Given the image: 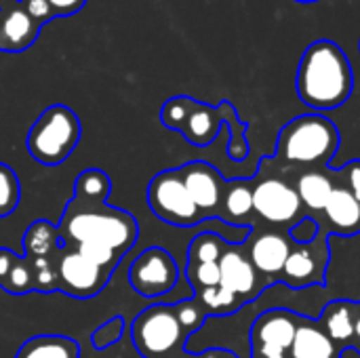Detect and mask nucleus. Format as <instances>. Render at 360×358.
Returning a JSON list of instances; mask_svg holds the SVG:
<instances>
[{"mask_svg": "<svg viewBox=\"0 0 360 358\" xmlns=\"http://www.w3.org/2000/svg\"><path fill=\"white\" fill-rule=\"evenodd\" d=\"M224 120H226V118H224V108H221V103H219L217 108H213V106H209V103L196 101V106H194V110L190 112V116H188V120H186L181 133H184V137H186L190 143H194V146H209V143L217 137V133H219Z\"/></svg>", "mask_w": 360, "mask_h": 358, "instance_id": "obj_20", "label": "nucleus"}, {"mask_svg": "<svg viewBox=\"0 0 360 358\" xmlns=\"http://www.w3.org/2000/svg\"><path fill=\"white\" fill-rule=\"evenodd\" d=\"M300 314L287 308H272L262 312L251 327V352L253 358H287Z\"/></svg>", "mask_w": 360, "mask_h": 358, "instance_id": "obj_9", "label": "nucleus"}, {"mask_svg": "<svg viewBox=\"0 0 360 358\" xmlns=\"http://www.w3.org/2000/svg\"><path fill=\"white\" fill-rule=\"evenodd\" d=\"M194 106H196V99L186 97V95H179V97L169 99V101L162 106V110H160V120H162V124L169 127V129L181 131L184 124H186V120H188V116H190V112L194 110Z\"/></svg>", "mask_w": 360, "mask_h": 358, "instance_id": "obj_29", "label": "nucleus"}, {"mask_svg": "<svg viewBox=\"0 0 360 358\" xmlns=\"http://www.w3.org/2000/svg\"><path fill=\"white\" fill-rule=\"evenodd\" d=\"M34 268V289L51 293L59 289V270L55 257H38L30 262Z\"/></svg>", "mask_w": 360, "mask_h": 358, "instance_id": "obj_30", "label": "nucleus"}, {"mask_svg": "<svg viewBox=\"0 0 360 358\" xmlns=\"http://www.w3.org/2000/svg\"><path fill=\"white\" fill-rule=\"evenodd\" d=\"M228 249L226 241L219 234L213 232H202L192 238L188 247V264H211L219 262L224 251Z\"/></svg>", "mask_w": 360, "mask_h": 358, "instance_id": "obj_26", "label": "nucleus"}, {"mask_svg": "<svg viewBox=\"0 0 360 358\" xmlns=\"http://www.w3.org/2000/svg\"><path fill=\"white\" fill-rule=\"evenodd\" d=\"M340 143V129L329 116L321 112L302 114L281 129L272 160L300 169H327Z\"/></svg>", "mask_w": 360, "mask_h": 358, "instance_id": "obj_2", "label": "nucleus"}, {"mask_svg": "<svg viewBox=\"0 0 360 358\" xmlns=\"http://www.w3.org/2000/svg\"><path fill=\"white\" fill-rule=\"evenodd\" d=\"M179 175L190 198L205 213V217L219 215L226 190V181L221 179L219 171L205 160H194L179 167Z\"/></svg>", "mask_w": 360, "mask_h": 358, "instance_id": "obj_12", "label": "nucleus"}, {"mask_svg": "<svg viewBox=\"0 0 360 358\" xmlns=\"http://www.w3.org/2000/svg\"><path fill=\"white\" fill-rule=\"evenodd\" d=\"M338 358H340V357H338Z\"/></svg>", "mask_w": 360, "mask_h": 358, "instance_id": "obj_47", "label": "nucleus"}, {"mask_svg": "<svg viewBox=\"0 0 360 358\" xmlns=\"http://www.w3.org/2000/svg\"><path fill=\"white\" fill-rule=\"evenodd\" d=\"M148 205L165 224L190 228L205 219V213L190 198L179 169L160 171L148 186Z\"/></svg>", "mask_w": 360, "mask_h": 358, "instance_id": "obj_7", "label": "nucleus"}, {"mask_svg": "<svg viewBox=\"0 0 360 358\" xmlns=\"http://www.w3.org/2000/svg\"><path fill=\"white\" fill-rule=\"evenodd\" d=\"M167 358H200V354H190V352H177V354H171V357Z\"/></svg>", "mask_w": 360, "mask_h": 358, "instance_id": "obj_43", "label": "nucleus"}, {"mask_svg": "<svg viewBox=\"0 0 360 358\" xmlns=\"http://www.w3.org/2000/svg\"><path fill=\"white\" fill-rule=\"evenodd\" d=\"M221 108H224V122L230 124V131H232V139L228 143V154L230 158L234 160H245L247 154H249V143H247V137H245V131H247V124L238 120V114L234 110V106L230 101H221Z\"/></svg>", "mask_w": 360, "mask_h": 358, "instance_id": "obj_27", "label": "nucleus"}, {"mask_svg": "<svg viewBox=\"0 0 360 358\" xmlns=\"http://www.w3.org/2000/svg\"><path fill=\"white\" fill-rule=\"evenodd\" d=\"M23 6H25V11L42 25L46 19H51V17H55V13H53V6H51V2L49 0H19Z\"/></svg>", "mask_w": 360, "mask_h": 358, "instance_id": "obj_38", "label": "nucleus"}, {"mask_svg": "<svg viewBox=\"0 0 360 358\" xmlns=\"http://www.w3.org/2000/svg\"><path fill=\"white\" fill-rule=\"evenodd\" d=\"M15 358H80V348L65 335H38L27 340Z\"/></svg>", "mask_w": 360, "mask_h": 358, "instance_id": "obj_22", "label": "nucleus"}, {"mask_svg": "<svg viewBox=\"0 0 360 358\" xmlns=\"http://www.w3.org/2000/svg\"><path fill=\"white\" fill-rule=\"evenodd\" d=\"M188 281L196 291L209 289V287H217L219 285V262H211V264H188L186 268Z\"/></svg>", "mask_w": 360, "mask_h": 358, "instance_id": "obj_34", "label": "nucleus"}, {"mask_svg": "<svg viewBox=\"0 0 360 358\" xmlns=\"http://www.w3.org/2000/svg\"><path fill=\"white\" fill-rule=\"evenodd\" d=\"M13 2H17V0H0V8L6 6V4H13Z\"/></svg>", "mask_w": 360, "mask_h": 358, "instance_id": "obj_44", "label": "nucleus"}, {"mask_svg": "<svg viewBox=\"0 0 360 358\" xmlns=\"http://www.w3.org/2000/svg\"><path fill=\"white\" fill-rule=\"evenodd\" d=\"M57 270H59V291L78 300H89L101 293L112 276L110 270L95 266L78 251L59 255Z\"/></svg>", "mask_w": 360, "mask_h": 358, "instance_id": "obj_11", "label": "nucleus"}, {"mask_svg": "<svg viewBox=\"0 0 360 358\" xmlns=\"http://www.w3.org/2000/svg\"><path fill=\"white\" fill-rule=\"evenodd\" d=\"M321 329L329 340L340 348H350L354 340V321H356V302L352 300H333L329 302L321 317L316 319Z\"/></svg>", "mask_w": 360, "mask_h": 358, "instance_id": "obj_18", "label": "nucleus"}, {"mask_svg": "<svg viewBox=\"0 0 360 358\" xmlns=\"http://www.w3.org/2000/svg\"><path fill=\"white\" fill-rule=\"evenodd\" d=\"M251 213H253V181H245V179L226 181L219 217L226 219V224H245V219Z\"/></svg>", "mask_w": 360, "mask_h": 358, "instance_id": "obj_21", "label": "nucleus"}, {"mask_svg": "<svg viewBox=\"0 0 360 358\" xmlns=\"http://www.w3.org/2000/svg\"><path fill=\"white\" fill-rule=\"evenodd\" d=\"M173 308H175L177 321L181 323L186 335H192L194 331H198V329L202 327L205 319H207V312H205V308L200 306V302H198L196 298L184 300V302L175 304Z\"/></svg>", "mask_w": 360, "mask_h": 358, "instance_id": "obj_32", "label": "nucleus"}, {"mask_svg": "<svg viewBox=\"0 0 360 358\" xmlns=\"http://www.w3.org/2000/svg\"><path fill=\"white\" fill-rule=\"evenodd\" d=\"M2 289L8 293H15V295H23V293L34 291V268L25 257H17V262H15V266H13Z\"/></svg>", "mask_w": 360, "mask_h": 358, "instance_id": "obj_31", "label": "nucleus"}, {"mask_svg": "<svg viewBox=\"0 0 360 358\" xmlns=\"http://www.w3.org/2000/svg\"><path fill=\"white\" fill-rule=\"evenodd\" d=\"M352 350L360 354V302H356V321H354V340H352Z\"/></svg>", "mask_w": 360, "mask_h": 358, "instance_id": "obj_41", "label": "nucleus"}, {"mask_svg": "<svg viewBox=\"0 0 360 358\" xmlns=\"http://www.w3.org/2000/svg\"><path fill=\"white\" fill-rule=\"evenodd\" d=\"M359 51H360V42H359Z\"/></svg>", "mask_w": 360, "mask_h": 358, "instance_id": "obj_46", "label": "nucleus"}, {"mask_svg": "<svg viewBox=\"0 0 360 358\" xmlns=\"http://www.w3.org/2000/svg\"><path fill=\"white\" fill-rule=\"evenodd\" d=\"M131 340L143 358H167L184 350L188 340L175 308L156 304L137 314L131 325Z\"/></svg>", "mask_w": 360, "mask_h": 358, "instance_id": "obj_5", "label": "nucleus"}, {"mask_svg": "<svg viewBox=\"0 0 360 358\" xmlns=\"http://www.w3.org/2000/svg\"><path fill=\"white\" fill-rule=\"evenodd\" d=\"M297 196L310 215L323 213L333 188H335V175L333 169H302L293 181Z\"/></svg>", "mask_w": 360, "mask_h": 358, "instance_id": "obj_17", "label": "nucleus"}, {"mask_svg": "<svg viewBox=\"0 0 360 358\" xmlns=\"http://www.w3.org/2000/svg\"><path fill=\"white\" fill-rule=\"evenodd\" d=\"M321 222H319V217L316 215H304L295 226H291L289 230H287V234H289V238H291V243H295V245H306V243H312L319 234H321Z\"/></svg>", "mask_w": 360, "mask_h": 358, "instance_id": "obj_36", "label": "nucleus"}, {"mask_svg": "<svg viewBox=\"0 0 360 358\" xmlns=\"http://www.w3.org/2000/svg\"><path fill=\"white\" fill-rule=\"evenodd\" d=\"M335 181L350 190V194L359 200L360 205V160H350L342 169H333Z\"/></svg>", "mask_w": 360, "mask_h": 358, "instance_id": "obj_37", "label": "nucleus"}, {"mask_svg": "<svg viewBox=\"0 0 360 358\" xmlns=\"http://www.w3.org/2000/svg\"><path fill=\"white\" fill-rule=\"evenodd\" d=\"M219 285L243 300V304L253 302L262 295L266 283L264 276L253 266L247 251L228 247L219 257Z\"/></svg>", "mask_w": 360, "mask_h": 358, "instance_id": "obj_13", "label": "nucleus"}, {"mask_svg": "<svg viewBox=\"0 0 360 358\" xmlns=\"http://www.w3.org/2000/svg\"><path fill=\"white\" fill-rule=\"evenodd\" d=\"M323 219L321 228L327 230L329 234H340V236H354L360 232V205L359 200L335 181V188L323 209Z\"/></svg>", "mask_w": 360, "mask_h": 358, "instance_id": "obj_16", "label": "nucleus"}, {"mask_svg": "<svg viewBox=\"0 0 360 358\" xmlns=\"http://www.w3.org/2000/svg\"><path fill=\"white\" fill-rule=\"evenodd\" d=\"M179 268L173 255L162 247H150L137 255L129 270V283L133 291L143 298H158L177 285Z\"/></svg>", "mask_w": 360, "mask_h": 358, "instance_id": "obj_10", "label": "nucleus"}, {"mask_svg": "<svg viewBox=\"0 0 360 358\" xmlns=\"http://www.w3.org/2000/svg\"><path fill=\"white\" fill-rule=\"evenodd\" d=\"M122 331H124V319L122 317H114L105 325H101L99 329L93 331L91 342H93V346L97 350H103V348H110L112 344L120 342Z\"/></svg>", "mask_w": 360, "mask_h": 358, "instance_id": "obj_35", "label": "nucleus"}, {"mask_svg": "<svg viewBox=\"0 0 360 358\" xmlns=\"http://www.w3.org/2000/svg\"><path fill=\"white\" fill-rule=\"evenodd\" d=\"M295 2H302V4H312V2H319V0H295Z\"/></svg>", "mask_w": 360, "mask_h": 358, "instance_id": "obj_45", "label": "nucleus"}, {"mask_svg": "<svg viewBox=\"0 0 360 358\" xmlns=\"http://www.w3.org/2000/svg\"><path fill=\"white\" fill-rule=\"evenodd\" d=\"M49 2L55 15H74L84 6L86 0H49Z\"/></svg>", "mask_w": 360, "mask_h": 358, "instance_id": "obj_39", "label": "nucleus"}, {"mask_svg": "<svg viewBox=\"0 0 360 358\" xmlns=\"http://www.w3.org/2000/svg\"><path fill=\"white\" fill-rule=\"evenodd\" d=\"M194 298L200 302V306L205 308L207 317H209V314L226 317V314L236 312V310L243 306V300H240L238 295H234L232 291L224 289L221 285L209 287V289H202V291H196Z\"/></svg>", "mask_w": 360, "mask_h": 358, "instance_id": "obj_25", "label": "nucleus"}, {"mask_svg": "<svg viewBox=\"0 0 360 358\" xmlns=\"http://www.w3.org/2000/svg\"><path fill=\"white\" fill-rule=\"evenodd\" d=\"M329 236L331 234L327 230H321V234L312 243H293L278 281L295 291L306 287H323L327 283V268L331 262Z\"/></svg>", "mask_w": 360, "mask_h": 358, "instance_id": "obj_8", "label": "nucleus"}, {"mask_svg": "<svg viewBox=\"0 0 360 358\" xmlns=\"http://www.w3.org/2000/svg\"><path fill=\"white\" fill-rule=\"evenodd\" d=\"M21 198V186L11 167L0 162V217L11 215Z\"/></svg>", "mask_w": 360, "mask_h": 358, "instance_id": "obj_28", "label": "nucleus"}, {"mask_svg": "<svg viewBox=\"0 0 360 358\" xmlns=\"http://www.w3.org/2000/svg\"><path fill=\"white\" fill-rule=\"evenodd\" d=\"M40 23L17 0L0 8V51L21 53L38 38Z\"/></svg>", "mask_w": 360, "mask_h": 358, "instance_id": "obj_15", "label": "nucleus"}, {"mask_svg": "<svg viewBox=\"0 0 360 358\" xmlns=\"http://www.w3.org/2000/svg\"><path fill=\"white\" fill-rule=\"evenodd\" d=\"M80 139V120L65 106L46 108L27 133V152L40 165L63 162Z\"/></svg>", "mask_w": 360, "mask_h": 358, "instance_id": "obj_4", "label": "nucleus"}, {"mask_svg": "<svg viewBox=\"0 0 360 358\" xmlns=\"http://www.w3.org/2000/svg\"><path fill=\"white\" fill-rule=\"evenodd\" d=\"M59 247H61L59 230L44 219L34 222L23 234V249L27 262L38 257H55Z\"/></svg>", "mask_w": 360, "mask_h": 358, "instance_id": "obj_23", "label": "nucleus"}, {"mask_svg": "<svg viewBox=\"0 0 360 358\" xmlns=\"http://www.w3.org/2000/svg\"><path fill=\"white\" fill-rule=\"evenodd\" d=\"M354 91V72L348 55L333 40L312 42L297 68V95L300 99L316 110L329 112L342 108Z\"/></svg>", "mask_w": 360, "mask_h": 358, "instance_id": "obj_1", "label": "nucleus"}, {"mask_svg": "<svg viewBox=\"0 0 360 358\" xmlns=\"http://www.w3.org/2000/svg\"><path fill=\"white\" fill-rule=\"evenodd\" d=\"M340 348L329 340V335L321 329L319 321L300 314V323L295 329V338L289 350L291 358H338Z\"/></svg>", "mask_w": 360, "mask_h": 358, "instance_id": "obj_19", "label": "nucleus"}, {"mask_svg": "<svg viewBox=\"0 0 360 358\" xmlns=\"http://www.w3.org/2000/svg\"><path fill=\"white\" fill-rule=\"evenodd\" d=\"M291 238L287 234V230H270V232H259L257 236H253L251 247H249V257L253 262V266L257 268V272L264 279L278 281L287 257L291 253Z\"/></svg>", "mask_w": 360, "mask_h": 358, "instance_id": "obj_14", "label": "nucleus"}, {"mask_svg": "<svg viewBox=\"0 0 360 358\" xmlns=\"http://www.w3.org/2000/svg\"><path fill=\"white\" fill-rule=\"evenodd\" d=\"M200 358H236L232 352H228V350H219V348H213V350H207V352H202Z\"/></svg>", "mask_w": 360, "mask_h": 358, "instance_id": "obj_42", "label": "nucleus"}, {"mask_svg": "<svg viewBox=\"0 0 360 358\" xmlns=\"http://www.w3.org/2000/svg\"><path fill=\"white\" fill-rule=\"evenodd\" d=\"M253 211L268 224L289 230L306 213L297 190L283 173L268 171L264 160L259 165V177L253 181Z\"/></svg>", "mask_w": 360, "mask_h": 358, "instance_id": "obj_6", "label": "nucleus"}, {"mask_svg": "<svg viewBox=\"0 0 360 358\" xmlns=\"http://www.w3.org/2000/svg\"><path fill=\"white\" fill-rule=\"evenodd\" d=\"M110 177L99 169H89L76 177L74 200L82 205H105L110 196Z\"/></svg>", "mask_w": 360, "mask_h": 358, "instance_id": "obj_24", "label": "nucleus"}, {"mask_svg": "<svg viewBox=\"0 0 360 358\" xmlns=\"http://www.w3.org/2000/svg\"><path fill=\"white\" fill-rule=\"evenodd\" d=\"M78 253L82 257H86L89 262H93L95 266L103 268V270H114V266L120 262L122 255H118L112 247L103 245V243H80L78 245Z\"/></svg>", "mask_w": 360, "mask_h": 358, "instance_id": "obj_33", "label": "nucleus"}, {"mask_svg": "<svg viewBox=\"0 0 360 358\" xmlns=\"http://www.w3.org/2000/svg\"><path fill=\"white\" fill-rule=\"evenodd\" d=\"M57 230L61 241L70 238L76 245L103 243L118 255H124L137 243L139 234V226L131 213L108 205H82L74 198L65 207Z\"/></svg>", "mask_w": 360, "mask_h": 358, "instance_id": "obj_3", "label": "nucleus"}, {"mask_svg": "<svg viewBox=\"0 0 360 358\" xmlns=\"http://www.w3.org/2000/svg\"><path fill=\"white\" fill-rule=\"evenodd\" d=\"M15 262H17V255L11 249H0V289L4 287Z\"/></svg>", "mask_w": 360, "mask_h": 358, "instance_id": "obj_40", "label": "nucleus"}]
</instances>
